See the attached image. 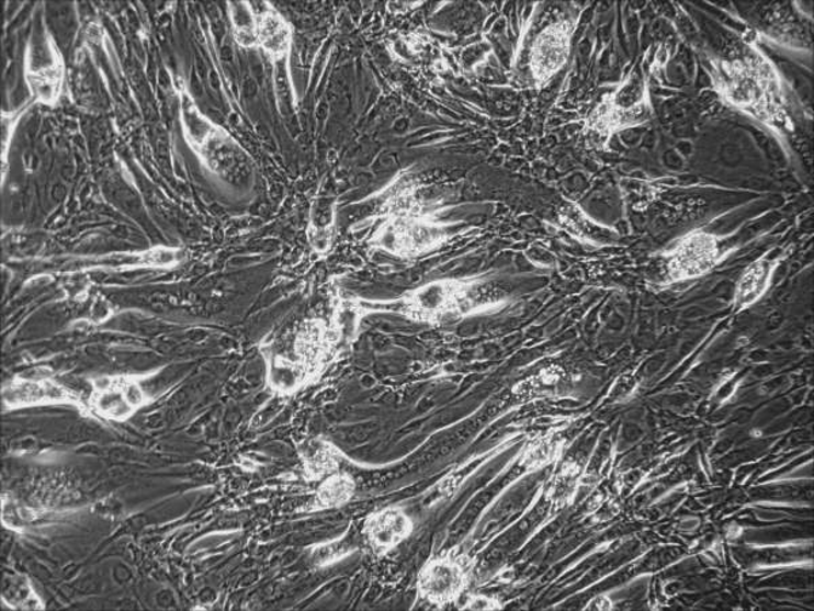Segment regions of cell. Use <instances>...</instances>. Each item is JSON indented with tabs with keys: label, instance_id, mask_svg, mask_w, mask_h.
<instances>
[{
	"label": "cell",
	"instance_id": "6da1fadb",
	"mask_svg": "<svg viewBox=\"0 0 814 611\" xmlns=\"http://www.w3.org/2000/svg\"><path fill=\"white\" fill-rule=\"evenodd\" d=\"M713 68L716 90L731 105L777 128L787 124L777 73L764 57L720 60Z\"/></svg>",
	"mask_w": 814,
	"mask_h": 611
},
{
	"label": "cell",
	"instance_id": "7a4b0ae2",
	"mask_svg": "<svg viewBox=\"0 0 814 611\" xmlns=\"http://www.w3.org/2000/svg\"><path fill=\"white\" fill-rule=\"evenodd\" d=\"M651 113L645 78L633 72L590 114L588 131L604 138L618 129L647 122Z\"/></svg>",
	"mask_w": 814,
	"mask_h": 611
},
{
	"label": "cell",
	"instance_id": "3957f363",
	"mask_svg": "<svg viewBox=\"0 0 814 611\" xmlns=\"http://www.w3.org/2000/svg\"><path fill=\"white\" fill-rule=\"evenodd\" d=\"M575 24L570 20H562L543 29L532 45L530 68L536 84H546L570 56L572 37Z\"/></svg>",
	"mask_w": 814,
	"mask_h": 611
},
{
	"label": "cell",
	"instance_id": "277c9868",
	"mask_svg": "<svg viewBox=\"0 0 814 611\" xmlns=\"http://www.w3.org/2000/svg\"><path fill=\"white\" fill-rule=\"evenodd\" d=\"M467 581V568L461 558L440 556L422 568L418 578V591L426 601L444 607L461 598Z\"/></svg>",
	"mask_w": 814,
	"mask_h": 611
},
{
	"label": "cell",
	"instance_id": "5b68a950",
	"mask_svg": "<svg viewBox=\"0 0 814 611\" xmlns=\"http://www.w3.org/2000/svg\"><path fill=\"white\" fill-rule=\"evenodd\" d=\"M407 306L418 318L429 321L467 310L470 301L463 284L445 282L429 284L416 291L407 301Z\"/></svg>",
	"mask_w": 814,
	"mask_h": 611
},
{
	"label": "cell",
	"instance_id": "8992f818",
	"mask_svg": "<svg viewBox=\"0 0 814 611\" xmlns=\"http://www.w3.org/2000/svg\"><path fill=\"white\" fill-rule=\"evenodd\" d=\"M412 522L399 508H387L366 519L364 534L377 553H387L410 535Z\"/></svg>",
	"mask_w": 814,
	"mask_h": 611
},
{
	"label": "cell",
	"instance_id": "52a82bcc",
	"mask_svg": "<svg viewBox=\"0 0 814 611\" xmlns=\"http://www.w3.org/2000/svg\"><path fill=\"white\" fill-rule=\"evenodd\" d=\"M716 245L713 237L706 234H693L680 244L672 254L670 270L678 278L699 275L713 267L716 259Z\"/></svg>",
	"mask_w": 814,
	"mask_h": 611
},
{
	"label": "cell",
	"instance_id": "ba28073f",
	"mask_svg": "<svg viewBox=\"0 0 814 611\" xmlns=\"http://www.w3.org/2000/svg\"><path fill=\"white\" fill-rule=\"evenodd\" d=\"M354 494L353 479L347 474L332 473L324 483L315 498V508H335L346 505Z\"/></svg>",
	"mask_w": 814,
	"mask_h": 611
},
{
	"label": "cell",
	"instance_id": "9c48e42d",
	"mask_svg": "<svg viewBox=\"0 0 814 611\" xmlns=\"http://www.w3.org/2000/svg\"><path fill=\"white\" fill-rule=\"evenodd\" d=\"M773 264L767 260L755 262L739 280L737 288V301L739 305H749L765 293L770 282Z\"/></svg>",
	"mask_w": 814,
	"mask_h": 611
},
{
	"label": "cell",
	"instance_id": "30bf717a",
	"mask_svg": "<svg viewBox=\"0 0 814 611\" xmlns=\"http://www.w3.org/2000/svg\"><path fill=\"white\" fill-rule=\"evenodd\" d=\"M260 37L263 47L273 55H284L290 48V27L276 14H268L262 20Z\"/></svg>",
	"mask_w": 814,
	"mask_h": 611
},
{
	"label": "cell",
	"instance_id": "8fae6325",
	"mask_svg": "<svg viewBox=\"0 0 814 611\" xmlns=\"http://www.w3.org/2000/svg\"><path fill=\"white\" fill-rule=\"evenodd\" d=\"M306 467L313 478L328 476V474L330 476V474L336 473L338 464L330 445L320 443L315 445V449H308Z\"/></svg>",
	"mask_w": 814,
	"mask_h": 611
},
{
	"label": "cell",
	"instance_id": "7c38bea8",
	"mask_svg": "<svg viewBox=\"0 0 814 611\" xmlns=\"http://www.w3.org/2000/svg\"><path fill=\"white\" fill-rule=\"evenodd\" d=\"M354 546L348 544L347 540L340 542H332V544L320 547L315 557L318 558L320 564H329L336 562V559L343 557L347 553L352 552Z\"/></svg>",
	"mask_w": 814,
	"mask_h": 611
},
{
	"label": "cell",
	"instance_id": "4fadbf2b",
	"mask_svg": "<svg viewBox=\"0 0 814 611\" xmlns=\"http://www.w3.org/2000/svg\"><path fill=\"white\" fill-rule=\"evenodd\" d=\"M497 608H500V604H498L495 599L483 596L472 597L468 599L467 603L464 604V609L470 610H495Z\"/></svg>",
	"mask_w": 814,
	"mask_h": 611
}]
</instances>
